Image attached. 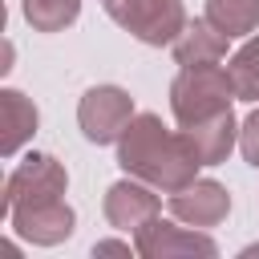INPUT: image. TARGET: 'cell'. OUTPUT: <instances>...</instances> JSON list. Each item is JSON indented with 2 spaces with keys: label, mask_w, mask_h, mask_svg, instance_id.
<instances>
[{
  "label": "cell",
  "mask_w": 259,
  "mask_h": 259,
  "mask_svg": "<svg viewBox=\"0 0 259 259\" xmlns=\"http://www.w3.org/2000/svg\"><path fill=\"white\" fill-rule=\"evenodd\" d=\"M117 166L166 194L182 190L202 170L190 138L182 130H166L158 113H134V121L117 138Z\"/></svg>",
  "instance_id": "1"
},
{
  "label": "cell",
  "mask_w": 259,
  "mask_h": 259,
  "mask_svg": "<svg viewBox=\"0 0 259 259\" xmlns=\"http://www.w3.org/2000/svg\"><path fill=\"white\" fill-rule=\"evenodd\" d=\"M235 97H239L235 77L223 65H190V69H178V77L170 81V113L178 125L214 117V113L231 109Z\"/></svg>",
  "instance_id": "2"
},
{
  "label": "cell",
  "mask_w": 259,
  "mask_h": 259,
  "mask_svg": "<svg viewBox=\"0 0 259 259\" xmlns=\"http://www.w3.org/2000/svg\"><path fill=\"white\" fill-rule=\"evenodd\" d=\"M109 20L138 36L142 45H174L178 32L186 28V8L182 0H109Z\"/></svg>",
  "instance_id": "3"
},
{
  "label": "cell",
  "mask_w": 259,
  "mask_h": 259,
  "mask_svg": "<svg viewBox=\"0 0 259 259\" xmlns=\"http://www.w3.org/2000/svg\"><path fill=\"white\" fill-rule=\"evenodd\" d=\"M134 121V97L121 85H93L85 89L81 105H77V125L85 134V142L93 146H109L121 138V130Z\"/></svg>",
  "instance_id": "4"
},
{
  "label": "cell",
  "mask_w": 259,
  "mask_h": 259,
  "mask_svg": "<svg viewBox=\"0 0 259 259\" xmlns=\"http://www.w3.org/2000/svg\"><path fill=\"white\" fill-rule=\"evenodd\" d=\"M69 190V174L53 154H28L8 178H4V206L0 214L8 219L12 206L24 202H45V198H65Z\"/></svg>",
  "instance_id": "5"
},
{
  "label": "cell",
  "mask_w": 259,
  "mask_h": 259,
  "mask_svg": "<svg viewBox=\"0 0 259 259\" xmlns=\"http://www.w3.org/2000/svg\"><path fill=\"white\" fill-rule=\"evenodd\" d=\"M134 247L142 259H174V255H219L214 239L202 235L198 227H178L162 214H154L150 223H142L134 231Z\"/></svg>",
  "instance_id": "6"
},
{
  "label": "cell",
  "mask_w": 259,
  "mask_h": 259,
  "mask_svg": "<svg viewBox=\"0 0 259 259\" xmlns=\"http://www.w3.org/2000/svg\"><path fill=\"white\" fill-rule=\"evenodd\" d=\"M8 227L24 239V243H36V247H57L73 235L77 227V214L65 198H45V202H24V206H12L8 210Z\"/></svg>",
  "instance_id": "7"
},
{
  "label": "cell",
  "mask_w": 259,
  "mask_h": 259,
  "mask_svg": "<svg viewBox=\"0 0 259 259\" xmlns=\"http://www.w3.org/2000/svg\"><path fill=\"white\" fill-rule=\"evenodd\" d=\"M170 214L186 227H198V231L219 227L231 214V190L214 178H194V182H186L182 190L170 194Z\"/></svg>",
  "instance_id": "8"
},
{
  "label": "cell",
  "mask_w": 259,
  "mask_h": 259,
  "mask_svg": "<svg viewBox=\"0 0 259 259\" xmlns=\"http://www.w3.org/2000/svg\"><path fill=\"white\" fill-rule=\"evenodd\" d=\"M101 210H105V223L113 231H138L142 223H150L154 214H162V198L154 194L150 182H142V178L130 174V178H121V182H113L105 190Z\"/></svg>",
  "instance_id": "9"
},
{
  "label": "cell",
  "mask_w": 259,
  "mask_h": 259,
  "mask_svg": "<svg viewBox=\"0 0 259 259\" xmlns=\"http://www.w3.org/2000/svg\"><path fill=\"white\" fill-rule=\"evenodd\" d=\"M178 130L190 138V146H194V154H198L202 166L227 162L231 150L239 146V121H235L231 109H223V113H214V117H202V121H194V125H178Z\"/></svg>",
  "instance_id": "10"
},
{
  "label": "cell",
  "mask_w": 259,
  "mask_h": 259,
  "mask_svg": "<svg viewBox=\"0 0 259 259\" xmlns=\"http://www.w3.org/2000/svg\"><path fill=\"white\" fill-rule=\"evenodd\" d=\"M227 32H219L206 16L202 20H186V28L178 32V40L170 45L174 49V61L182 65V69H190V65H219L223 57H227Z\"/></svg>",
  "instance_id": "11"
},
{
  "label": "cell",
  "mask_w": 259,
  "mask_h": 259,
  "mask_svg": "<svg viewBox=\"0 0 259 259\" xmlns=\"http://www.w3.org/2000/svg\"><path fill=\"white\" fill-rule=\"evenodd\" d=\"M36 125H40L36 105L20 89H0V154L4 158L20 154V146L36 134Z\"/></svg>",
  "instance_id": "12"
},
{
  "label": "cell",
  "mask_w": 259,
  "mask_h": 259,
  "mask_svg": "<svg viewBox=\"0 0 259 259\" xmlns=\"http://www.w3.org/2000/svg\"><path fill=\"white\" fill-rule=\"evenodd\" d=\"M202 16L219 32H227L231 40L259 32V0H206V12Z\"/></svg>",
  "instance_id": "13"
},
{
  "label": "cell",
  "mask_w": 259,
  "mask_h": 259,
  "mask_svg": "<svg viewBox=\"0 0 259 259\" xmlns=\"http://www.w3.org/2000/svg\"><path fill=\"white\" fill-rule=\"evenodd\" d=\"M20 12L36 32H61L81 16V0H20Z\"/></svg>",
  "instance_id": "14"
},
{
  "label": "cell",
  "mask_w": 259,
  "mask_h": 259,
  "mask_svg": "<svg viewBox=\"0 0 259 259\" xmlns=\"http://www.w3.org/2000/svg\"><path fill=\"white\" fill-rule=\"evenodd\" d=\"M231 77H235V89H239V101H259V32L231 57Z\"/></svg>",
  "instance_id": "15"
},
{
  "label": "cell",
  "mask_w": 259,
  "mask_h": 259,
  "mask_svg": "<svg viewBox=\"0 0 259 259\" xmlns=\"http://www.w3.org/2000/svg\"><path fill=\"white\" fill-rule=\"evenodd\" d=\"M239 150H243V162L259 170V109H251L247 121L239 125Z\"/></svg>",
  "instance_id": "16"
},
{
  "label": "cell",
  "mask_w": 259,
  "mask_h": 259,
  "mask_svg": "<svg viewBox=\"0 0 259 259\" xmlns=\"http://www.w3.org/2000/svg\"><path fill=\"white\" fill-rule=\"evenodd\" d=\"M130 251H138V247H130V243H121V239H101V243H93V255H130Z\"/></svg>",
  "instance_id": "17"
},
{
  "label": "cell",
  "mask_w": 259,
  "mask_h": 259,
  "mask_svg": "<svg viewBox=\"0 0 259 259\" xmlns=\"http://www.w3.org/2000/svg\"><path fill=\"white\" fill-rule=\"evenodd\" d=\"M101 4H109V0H101Z\"/></svg>",
  "instance_id": "18"
}]
</instances>
